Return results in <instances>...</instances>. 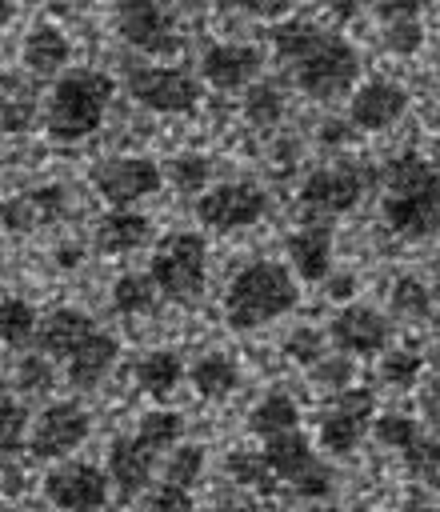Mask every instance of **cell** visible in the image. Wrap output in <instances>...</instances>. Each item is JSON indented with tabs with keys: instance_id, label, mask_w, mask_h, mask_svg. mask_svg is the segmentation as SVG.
<instances>
[{
	"instance_id": "obj_1",
	"label": "cell",
	"mask_w": 440,
	"mask_h": 512,
	"mask_svg": "<svg viewBox=\"0 0 440 512\" xmlns=\"http://www.w3.org/2000/svg\"><path fill=\"white\" fill-rule=\"evenodd\" d=\"M272 52L292 68V80L312 100H336L356 88L360 56L340 32H324L316 20L292 16L272 28Z\"/></svg>"
},
{
	"instance_id": "obj_2",
	"label": "cell",
	"mask_w": 440,
	"mask_h": 512,
	"mask_svg": "<svg viewBox=\"0 0 440 512\" xmlns=\"http://www.w3.org/2000/svg\"><path fill=\"white\" fill-rule=\"evenodd\" d=\"M384 224L404 240L440 236V168L420 152H404L384 172Z\"/></svg>"
},
{
	"instance_id": "obj_3",
	"label": "cell",
	"mask_w": 440,
	"mask_h": 512,
	"mask_svg": "<svg viewBox=\"0 0 440 512\" xmlns=\"http://www.w3.org/2000/svg\"><path fill=\"white\" fill-rule=\"evenodd\" d=\"M296 300H300V292H296L292 272L284 264H276V260H256V264L240 268L236 280L228 284V292H224V320L236 332H252L260 324L292 312Z\"/></svg>"
},
{
	"instance_id": "obj_4",
	"label": "cell",
	"mask_w": 440,
	"mask_h": 512,
	"mask_svg": "<svg viewBox=\"0 0 440 512\" xmlns=\"http://www.w3.org/2000/svg\"><path fill=\"white\" fill-rule=\"evenodd\" d=\"M112 100V76L92 72V68H72L64 72L52 92H48V108H44V128L52 140L60 144H76L88 140Z\"/></svg>"
},
{
	"instance_id": "obj_5",
	"label": "cell",
	"mask_w": 440,
	"mask_h": 512,
	"mask_svg": "<svg viewBox=\"0 0 440 512\" xmlns=\"http://www.w3.org/2000/svg\"><path fill=\"white\" fill-rule=\"evenodd\" d=\"M156 292L172 304H192L204 292L208 280V244L196 232H168L152 248V268H148Z\"/></svg>"
},
{
	"instance_id": "obj_6",
	"label": "cell",
	"mask_w": 440,
	"mask_h": 512,
	"mask_svg": "<svg viewBox=\"0 0 440 512\" xmlns=\"http://www.w3.org/2000/svg\"><path fill=\"white\" fill-rule=\"evenodd\" d=\"M260 456H264L268 472H272L276 480L292 484L300 496L320 500V496L332 492V472L324 468V460L316 456L312 440H308L300 428L280 432V436H268L264 448H260Z\"/></svg>"
},
{
	"instance_id": "obj_7",
	"label": "cell",
	"mask_w": 440,
	"mask_h": 512,
	"mask_svg": "<svg viewBox=\"0 0 440 512\" xmlns=\"http://www.w3.org/2000/svg\"><path fill=\"white\" fill-rule=\"evenodd\" d=\"M112 20H116V32L144 56H156V60H168L180 52V32H176V20L168 16V8L160 0H116L112 8Z\"/></svg>"
},
{
	"instance_id": "obj_8",
	"label": "cell",
	"mask_w": 440,
	"mask_h": 512,
	"mask_svg": "<svg viewBox=\"0 0 440 512\" xmlns=\"http://www.w3.org/2000/svg\"><path fill=\"white\" fill-rule=\"evenodd\" d=\"M372 420H376V392L364 388V384H352V388L336 392L332 404L324 408V416L316 424V440H320L324 452L344 456L364 440Z\"/></svg>"
},
{
	"instance_id": "obj_9",
	"label": "cell",
	"mask_w": 440,
	"mask_h": 512,
	"mask_svg": "<svg viewBox=\"0 0 440 512\" xmlns=\"http://www.w3.org/2000/svg\"><path fill=\"white\" fill-rule=\"evenodd\" d=\"M268 212V196L260 184L252 180H228V184H212L200 192L196 200V220L208 224L212 232H240L248 224H256Z\"/></svg>"
},
{
	"instance_id": "obj_10",
	"label": "cell",
	"mask_w": 440,
	"mask_h": 512,
	"mask_svg": "<svg viewBox=\"0 0 440 512\" xmlns=\"http://www.w3.org/2000/svg\"><path fill=\"white\" fill-rule=\"evenodd\" d=\"M164 172L148 156H108L92 168V188L112 204V208H132L144 196L160 192Z\"/></svg>"
},
{
	"instance_id": "obj_11",
	"label": "cell",
	"mask_w": 440,
	"mask_h": 512,
	"mask_svg": "<svg viewBox=\"0 0 440 512\" xmlns=\"http://www.w3.org/2000/svg\"><path fill=\"white\" fill-rule=\"evenodd\" d=\"M128 92L136 96V104L152 108V112H164V116H184L196 108L200 100V88H196V76L184 72V68H172V64H152V68H136L128 76Z\"/></svg>"
},
{
	"instance_id": "obj_12",
	"label": "cell",
	"mask_w": 440,
	"mask_h": 512,
	"mask_svg": "<svg viewBox=\"0 0 440 512\" xmlns=\"http://www.w3.org/2000/svg\"><path fill=\"white\" fill-rule=\"evenodd\" d=\"M88 412L72 400H56L28 424V452L36 460H60L88 440Z\"/></svg>"
},
{
	"instance_id": "obj_13",
	"label": "cell",
	"mask_w": 440,
	"mask_h": 512,
	"mask_svg": "<svg viewBox=\"0 0 440 512\" xmlns=\"http://www.w3.org/2000/svg\"><path fill=\"white\" fill-rule=\"evenodd\" d=\"M44 496L60 512H100L108 504V476L96 464L64 460L44 476Z\"/></svg>"
},
{
	"instance_id": "obj_14",
	"label": "cell",
	"mask_w": 440,
	"mask_h": 512,
	"mask_svg": "<svg viewBox=\"0 0 440 512\" xmlns=\"http://www.w3.org/2000/svg\"><path fill=\"white\" fill-rule=\"evenodd\" d=\"M388 316L376 312L372 304H360V300H348L336 308L332 316V328H328V340L344 352V356H380L388 348Z\"/></svg>"
},
{
	"instance_id": "obj_15",
	"label": "cell",
	"mask_w": 440,
	"mask_h": 512,
	"mask_svg": "<svg viewBox=\"0 0 440 512\" xmlns=\"http://www.w3.org/2000/svg\"><path fill=\"white\" fill-rule=\"evenodd\" d=\"M404 112H408V92H404L400 80H388V76L364 80V84L352 92V100H348V120H352V128H360V132H384V128H392Z\"/></svg>"
},
{
	"instance_id": "obj_16",
	"label": "cell",
	"mask_w": 440,
	"mask_h": 512,
	"mask_svg": "<svg viewBox=\"0 0 440 512\" xmlns=\"http://www.w3.org/2000/svg\"><path fill=\"white\" fill-rule=\"evenodd\" d=\"M160 456H164V448L152 444L144 432L120 436V440H112V448H108V468H104V476H108V484H116L124 496H136V492L148 488V480H152Z\"/></svg>"
},
{
	"instance_id": "obj_17",
	"label": "cell",
	"mask_w": 440,
	"mask_h": 512,
	"mask_svg": "<svg viewBox=\"0 0 440 512\" xmlns=\"http://www.w3.org/2000/svg\"><path fill=\"white\" fill-rule=\"evenodd\" d=\"M360 192H364V176L356 168H316L300 184V204L316 216H340L360 204Z\"/></svg>"
},
{
	"instance_id": "obj_18",
	"label": "cell",
	"mask_w": 440,
	"mask_h": 512,
	"mask_svg": "<svg viewBox=\"0 0 440 512\" xmlns=\"http://www.w3.org/2000/svg\"><path fill=\"white\" fill-rule=\"evenodd\" d=\"M260 64H264L260 48L224 40V44H208V48H204V56H200V76H204L212 88H220V92H240V88H248V84L260 76Z\"/></svg>"
},
{
	"instance_id": "obj_19",
	"label": "cell",
	"mask_w": 440,
	"mask_h": 512,
	"mask_svg": "<svg viewBox=\"0 0 440 512\" xmlns=\"http://www.w3.org/2000/svg\"><path fill=\"white\" fill-rule=\"evenodd\" d=\"M92 332H96V324H92L88 312H80V308H52L36 324V344H40V352L48 360H68Z\"/></svg>"
},
{
	"instance_id": "obj_20",
	"label": "cell",
	"mask_w": 440,
	"mask_h": 512,
	"mask_svg": "<svg viewBox=\"0 0 440 512\" xmlns=\"http://www.w3.org/2000/svg\"><path fill=\"white\" fill-rule=\"evenodd\" d=\"M284 248H288L292 272L300 280H308V284L328 280V272H332V224H324V220L304 224L284 240Z\"/></svg>"
},
{
	"instance_id": "obj_21",
	"label": "cell",
	"mask_w": 440,
	"mask_h": 512,
	"mask_svg": "<svg viewBox=\"0 0 440 512\" xmlns=\"http://www.w3.org/2000/svg\"><path fill=\"white\" fill-rule=\"evenodd\" d=\"M64 208H68L64 188L48 184V188H32V192H20V196H12L8 204H0V220H4L12 232H32V228H44V224L60 220Z\"/></svg>"
},
{
	"instance_id": "obj_22",
	"label": "cell",
	"mask_w": 440,
	"mask_h": 512,
	"mask_svg": "<svg viewBox=\"0 0 440 512\" xmlns=\"http://www.w3.org/2000/svg\"><path fill=\"white\" fill-rule=\"evenodd\" d=\"M152 240V220L136 208H112L108 216L96 220V232H92V244L96 252L104 256H124V252H136Z\"/></svg>"
},
{
	"instance_id": "obj_23",
	"label": "cell",
	"mask_w": 440,
	"mask_h": 512,
	"mask_svg": "<svg viewBox=\"0 0 440 512\" xmlns=\"http://www.w3.org/2000/svg\"><path fill=\"white\" fill-rule=\"evenodd\" d=\"M116 356H120V344H116V336L112 332H104V328H96L68 360H64V372H68V384H76V388H96L108 372H112V364H116Z\"/></svg>"
},
{
	"instance_id": "obj_24",
	"label": "cell",
	"mask_w": 440,
	"mask_h": 512,
	"mask_svg": "<svg viewBox=\"0 0 440 512\" xmlns=\"http://www.w3.org/2000/svg\"><path fill=\"white\" fill-rule=\"evenodd\" d=\"M20 60H24V68L36 72V76H52V72H60V68L72 60V44H68V36H64L56 24L40 20V24L28 28V36H24V44H20Z\"/></svg>"
},
{
	"instance_id": "obj_25",
	"label": "cell",
	"mask_w": 440,
	"mask_h": 512,
	"mask_svg": "<svg viewBox=\"0 0 440 512\" xmlns=\"http://www.w3.org/2000/svg\"><path fill=\"white\" fill-rule=\"evenodd\" d=\"M188 380L192 388L204 396V400H224L236 392L240 384V364L228 356V352H204L192 368H188Z\"/></svg>"
},
{
	"instance_id": "obj_26",
	"label": "cell",
	"mask_w": 440,
	"mask_h": 512,
	"mask_svg": "<svg viewBox=\"0 0 440 512\" xmlns=\"http://www.w3.org/2000/svg\"><path fill=\"white\" fill-rule=\"evenodd\" d=\"M180 380H184V360L172 348H152L136 360V384L156 400H164Z\"/></svg>"
},
{
	"instance_id": "obj_27",
	"label": "cell",
	"mask_w": 440,
	"mask_h": 512,
	"mask_svg": "<svg viewBox=\"0 0 440 512\" xmlns=\"http://www.w3.org/2000/svg\"><path fill=\"white\" fill-rule=\"evenodd\" d=\"M248 428H252L260 440L280 436V432H292V428H300V408H296L292 396H284V392H268V396L252 408Z\"/></svg>"
},
{
	"instance_id": "obj_28",
	"label": "cell",
	"mask_w": 440,
	"mask_h": 512,
	"mask_svg": "<svg viewBox=\"0 0 440 512\" xmlns=\"http://www.w3.org/2000/svg\"><path fill=\"white\" fill-rule=\"evenodd\" d=\"M156 284L148 272H124L116 284H112V308L124 312V316H144L156 308Z\"/></svg>"
},
{
	"instance_id": "obj_29",
	"label": "cell",
	"mask_w": 440,
	"mask_h": 512,
	"mask_svg": "<svg viewBox=\"0 0 440 512\" xmlns=\"http://www.w3.org/2000/svg\"><path fill=\"white\" fill-rule=\"evenodd\" d=\"M244 116L256 128H272L284 116V92L276 80H252L244 88Z\"/></svg>"
},
{
	"instance_id": "obj_30",
	"label": "cell",
	"mask_w": 440,
	"mask_h": 512,
	"mask_svg": "<svg viewBox=\"0 0 440 512\" xmlns=\"http://www.w3.org/2000/svg\"><path fill=\"white\" fill-rule=\"evenodd\" d=\"M36 324H40V316H36V308L28 300H20V296H4L0 300V340L4 344L24 348L36 336Z\"/></svg>"
},
{
	"instance_id": "obj_31",
	"label": "cell",
	"mask_w": 440,
	"mask_h": 512,
	"mask_svg": "<svg viewBox=\"0 0 440 512\" xmlns=\"http://www.w3.org/2000/svg\"><path fill=\"white\" fill-rule=\"evenodd\" d=\"M420 372H424V360H420L416 348H388V352L380 356V384H384V388L408 392V388H416Z\"/></svg>"
},
{
	"instance_id": "obj_32",
	"label": "cell",
	"mask_w": 440,
	"mask_h": 512,
	"mask_svg": "<svg viewBox=\"0 0 440 512\" xmlns=\"http://www.w3.org/2000/svg\"><path fill=\"white\" fill-rule=\"evenodd\" d=\"M204 472V448L200 444H176L168 448V460H164V484H176V488H188L200 480Z\"/></svg>"
},
{
	"instance_id": "obj_33",
	"label": "cell",
	"mask_w": 440,
	"mask_h": 512,
	"mask_svg": "<svg viewBox=\"0 0 440 512\" xmlns=\"http://www.w3.org/2000/svg\"><path fill=\"white\" fill-rule=\"evenodd\" d=\"M208 172H212V164L200 152H180L168 160V180L176 184V192H188V196L208 188Z\"/></svg>"
},
{
	"instance_id": "obj_34",
	"label": "cell",
	"mask_w": 440,
	"mask_h": 512,
	"mask_svg": "<svg viewBox=\"0 0 440 512\" xmlns=\"http://www.w3.org/2000/svg\"><path fill=\"white\" fill-rule=\"evenodd\" d=\"M324 352H328V336L320 328H312V324H300V328H292L284 336V356L292 364H300V368H312Z\"/></svg>"
},
{
	"instance_id": "obj_35",
	"label": "cell",
	"mask_w": 440,
	"mask_h": 512,
	"mask_svg": "<svg viewBox=\"0 0 440 512\" xmlns=\"http://www.w3.org/2000/svg\"><path fill=\"white\" fill-rule=\"evenodd\" d=\"M372 436H376L384 448L404 452V448H412V444L420 440V424H416L412 416H404V412H384V416L372 420Z\"/></svg>"
},
{
	"instance_id": "obj_36",
	"label": "cell",
	"mask_w": 440,
	"mask_h": 512,
	"mask_svg": "<svg viewBox=\"0 0 440 512\" xmlns=\"http://www.w3.org/2000/svg\"><path fill=\"white\" fill-rule=\"evenodd\" d=\"M308 372H312V384L324 388V392H344V388L356 384V364H352V356H344V352H340V356H328V352H324Z\"/></svg>"
},
{
	"instance_id": "obj_37",
	"label": "cell",
	"mask_w": 440,
	"mask_h": 512,
	"mask_svg": "<svg viewBox=\"0 0 440 512\" xmlns=\"http://www.w3.org/2000/svg\"><path fill=\"white\" fill-rule=\"evenodd\" d=\"M28 412L16 400H0V452H16L28 444Z\"/></svg>"
},
{
	"instance_id": "obj_38",
	"label": "cell",
	"mask_w": 440,
	"mask_h": 512,
	"mask_svg": "<svg viewBox=\"0 0 440 512\" xmlns=\"http://www.w3.org/2000/svg\"><path fill=\"white\" fill-rule=\"evenodd\" d=\"M228 472H232V480H240V484H248V488H272V472H268V464H264V456L260 452H248V448H240V452H232L228 456Z\"/></svg>"
},
{
	"instance_id": "obj_39",
	"label": "cell",
	"mask_w": 440,
	"mask_h": 512,
	"mask_svg": "<svg viewBox=\"0 0 440 512\" xmlns=\"http://www.w3.org/2000/svg\"><path fill=\"white\" fill-rule=\"evenodd\" d=\"M424 44V20H388L384 24V48L396 56H412Z\"/></svg>"
},
{
	"instance_id": "obj_40",
	"label": "cell",
	"mask_w": 440,
	"mask_h": 512,
	"mask_svg": "<svg viewBox=\"0 0 440 512\" xmlns=\"http://www.w3.org/2000/svg\"><path fill=\"white\" fill-rule=\"evenodd\" d=\"M16 384L20 392H48L52 388V360L44 352H28L16 364Z\"/></svg>"
},
{
	"instance_id": "obj_41",
	"label": "cell",
	"mask_w": 440,
	"mask_h": 512,
	"mask_svg": "<svg viewBox=\"0 0 440 512\" xmlns=\"http://www.w3.org/2000/svg\"><path fill=\"white\" fill-rule=\"evenodd\" d=\"M392 308L404 312V316H424L432 308V296L416 276H400L396 288H392Z\"/></svg>"
},
{
	"instance_id": "obj_42",
	"label": "cell",
	"mask_w": 440,
	"mask_h": 512,
	"mask_svg": "<svg viewBox=\"0 0 440 512\" xmlns=\"http://www.w3.org/2000/svg\"><path fill=\"white\" fill-rule=\"evenodd\" d=\"M148 512H196V500H192L188 488L160 484V488L148 496Z\"/></svg>"
},
{
	"instance_id": "obj_43",
	"label": "cell",
	"mask_w": 440,
	"mask_h": 512,
	"mask_svg": "<svg viewBox=\"0 0 440 512\" xmlns=\"http://www.w3.org/2000/svg\"><path fill=\"white\" fill-rule=\"evenodd\" d=\"M400 456L408 460V468H412V472H424V476L440 468V444H436V440H428L424 432H420V440H416L412 448H404Z\"/></svg>"
},
{
	"instance_id": "obj_44",
	"label": "cell",
	"mask_w": 440,
	"mask_h": 512,
	"mask_svg": "<svg viewBox=\"0 0 440 512\" xmlns=\"http://www.w3.org/2000/svg\"><path fill=\"white\" fill-rule=\"evenodd\" d=\"M420 8H424V0H376L380 24H388V20H420Z\"/></svg>"
},
{
	"instance_id": "obj_45",
	"label": "cell",
	"mask_w": 440,
	"mask_h": 512,
	"mask_svg": "<svg viewBox=\"0 0 440 512\" xmlns=\"http://www.w3.org/2000/svg\"><path fill=\"white\" fill-rule=\"evenodd\" d=\"M236 4L256 20H284L292 12V0H236Z\"/></svg>"
},
{
	"instance_id": "obj_46",
	"label": "cell",
	"mask_w": 440,
	"mask_h": 512,
	"mask_svg": "<svg viewBox=\"0 0 440 512\" xmlns=\"http://www.w3.org/2000/svg\"><path fill=\"white\" fill-rule=\"evenodd\" d=\"M320 4H324V8H328L336 20H352V16H356V12H360L368 0H320Z\"/></svg>"
},
{
	"instance_id": "obj_47",
	"label": "cell",
	"mask_w": 440,
	"mask_h": 512,
	"mask_svg": "<svg viewBox=\"0 0 440 512\" xmlns=\"http://www.w3.org/2000/svg\"><path fill=\"white\" fill-rule=\"evenodd\" d=\"M56 264L60 268H76L80 264V244H60L56 248Z\"/></svg>"
},
{
	"instance_id": "obj_48",
	"label": "cell",
	"mask_w": 440,
	"mask_h": 512,
	"mask_svg": "<svg viewBox=\"0 0 440 512\" xmlns=\"http://www.w3.org/2000/svg\"><path fill=\"white\" fill-rule=\"evenodd\" d=\"M328 292H332L336 300H344V296H352V276H336V280H328Z\"/></svg>"
},
{
	"instance_id": "obj_49",
	"label": "cell",
	"mask_w": 440,
	"mask_h": 512,
	"mask_svg": "<svg viewBox=\"0 0 440 512\" xmlns=\"http://www.w3.org/2000/svg\"><path fill=\"white\" fill-rule=\"evenodd\" d=\"M432 364H436V372H440V348H436V352H432Z\"/></svg>"
}]
</instances>
